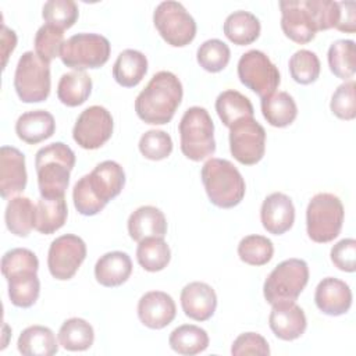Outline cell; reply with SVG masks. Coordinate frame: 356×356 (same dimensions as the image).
Listing matches in <instances>:
<instances>
[{"label": "cell", "instance_id": "obj_44", "mask_svg": "<svg viewBox=\"0 0 356 356\" xmlns=\"http://www.w3.org/2000/svg\"><path fill=\"white\" fill-rule=\"evenodd\" d=\"M138 146L145 159L159 161L167 159L171 154L172 139L165 131L150 129L140 136Z\"/></svg>", "mask_w": 356, "mask_h": 356}, {"label": "cell", "instance_id": "obj_37", "mask_svg": "<svg viewBox=\"0 0 356 356\" xmlns=\"http://www.w3.org/2000/svg\"><path fill=\"white\" fill-rule=\"evenodd\" d=\"M8 282V298L17 307L28 309L35 305L40 293V281L38 273L21 274L7 280Z\"/></svg>", "mask_w": 356, "mask_h": 356}, {"label": "cell", "instance_id": "obj_27", "mask_svg": "<svg viewBox=\"0 0 356 356\" xmlns=\"http://www.w3.org/2000/svg\"><path fill=\"white\" fill-rule=\"evenodd\" d=\"M68 207L65 197H40L35 204V229L50 235L58 231L67 221Z\"/></svg>", "mask_w": 356, "mask_h": 356}, {"label": "cell", "instance_id": "obj_38", "mask_svg": "<svg viewBox=\"0 0 356 356\" xmlns=\"http://www.w3.org/2000/svg\"><path fill=\"white\" fill-rule=\"evenodd\" d=\"M274 254L273 242L263 235H248L238 245L239 259L249 266H264Z\"/></svg>", "mask_w": 356, "mask_h": 356}, {"label": "cell", "instance_id": "obj_14", "mask_svg": "<svg viewBox=\"0 0 356 356\" xmlns=\"http://www.w3.org/2000/svg\"><path fill=\"white\" fill-rule=\"evenodd\" d=\"M281 29L286 38L299 44H306L318 32L316 15L310 0L280 1Z\"/></svg>", "mask_w": 356, "mask_h": 356}, {"label": "cell", "instance_id": "obj_17", "mask_svg": "<svg viewBox=\"0 0 356 356\" xmlns=\"http://www.w3.org/2000/svg\"><path fill=\"white\" fill-rule=\"evenodd\" d=\"M268 325L274 335L282 341H293L302 337L307 327L303 309L295 302L273 305L268 316Z\"/></svg>", "mask_w": 356, "mask_h": 356}, {"label": "cell", "instance_id": "obj_30", "mask_svg": "<svg viewBox=\"0 0 356 356\" xmlns=\"http://www.w3.org/2000/svg\"><path fill=\"white\" fill-rule=\"evenodd\" d=\"M216 111L227 128H231L242 118H250L254 115L252 102L245 95L234 89L224 90L217 96Z\"/></svg>", "mask_w": 356, "mask_h": 356}, {"label": "cell", "instance_id": "obj_3", "mask_svg": "<svg viewBox=\"0 0 356 356\" xmlns=\"http://www.w3.org/2000/svg\"><path fill=\"white\" fill-rule=\"evenodd\" d=\"M200 177L209 200L214 206L231 209L242 202L246 191L245 179L229 160H207L202 167Z\"/></svg>", "mask_w": 356, "mask_h": 356}, {"label": "cell", "instance_id": "obj_33", "mask_svg": "<svg viewBox=\"0 0 356 356\" xmlns=\"http://www.w3.org/2000/svg\"><path fill=\"white\" fill-rule=\"evenodd\" d=\"M93 327L83 318L71 317L65 320L58 330L60 345L70 352L86 350L93 345Z\"/></svg>", "mask_w": 356, "mask_h": 356}, {"label": "cell", "instance_id": "obj_41", "mask_svg": "<svg viewBox=\"0 0 356 356\" xmlns=\"http://www.w3.org/2000/svg\"><path fill=\"white\" fill-rule=\"evenodd\" d=\"M39 260L36 254L25 248L7 250L1 257V273L6 280L29 273H38Z\"/></svg>", "mask_w": 356, "mask_h": 356}, {"label": "cell", "instance_id": "obj_25", "mask_svg": "<svg viewBox=\"0 0 356 356\" xmlns=\"http://www.w3.org/2000/svg\"><path fill=\"white\" fill-rule=\"evenodd\" d=\"M147 72V58L146 56L134 49L122 50L114 65H113V78L115 82L124 88L136 86Z\"/></svg>", "mask_w": 356, "mask_h": 356}, {"label": "cell", "instance_id": "obj_48", "mask_svg": "<svg viewBox=\"0 0 356 356\" xmlns=\"http://www.w3.org/2000/svg\"><path fill=\"white\" fill-rule=\"evenodd\" d=\"M332 264L345 273H353L356 268V241L345 238L331 248L330 253Z\"/></svg>", "mask_w": 356, "mask_h": 356}, {"label": "cell", "instance_id": "obj_9", "mask_svg": "<svg viewBox=\"0 0 356 356\" xmlns=\"http://www.w3.org/2000/svg\"><path fill=\"white\" fill-rule=\"evenodd\" d=\"M153 22L160 36L174 47H184L196 36L193 17L181 3L174 0L161 1L156 7Z\"/></svg>", "mask_w": 356, "mask_h": 356}, {"label": "cell", "instance_id": "obj_7", "mask_svg": "<svg viewBox=\"0 0 356 356\" xmlns=\"http://www.w3.org/2000/svg\"><path fill=\"white\" fill-rule=\"evenodd\" d=\"M111 44L99 33H76L68 38L60 53L63 64L75 71L95 70L104 65L110 58Z\"/></svg>", "mask_w": 356, "mask_h": 356}, {"label": "cell", "instance_id": "obj_23", "mask_svg": "<svg viewBox=\"0 0 356 356\" xmlns=\"http://www.w3.org/2000/svg\"><path fill=\"white\" fill-rule=\"evenodd\" d=\"M132 273V260L125 252L114 250L104 253L95 264L96 281L107 288L120 286Z\"/></svg>", "mask_w": 356, "mask_h": 356}, {"label": "cell", "instance_id": "obj_32", "mask_svg": "<svg viewBox=\"0 0 356 356\" xmlns=\"http://www.w3.org/2000/svg\"><path fill=\"white\" fill-rule=\"evenodd\" d=\"M4 221L7 229L15 236L25 238L35 228V204L29 197H13L6 207Z\"/></svg>", "mask_w": 356, "mask_h": 356}, {"label": "cell", "instance_id": "obj_22", "mask_svg": "<svg viewBox=\"0 0 356 356\" xmlns=\"http://www.w3.org/2000/svg\"><path fill=\"white\" fill-rule=\"evenodd\" d=\"M128 234L135 242L146 238H164L167 220L164 213L154 206H140L128 218Z\"/></svg>", "mask_w": 356, "mask_h": 356}, {"label": "cell", "instance_id": "obj_50", "mask_svg": "<svg viewBox=\"0 0 356 356\" xmlns=\"http://www.w3.org/2000/svg\"><path fill=\"white\" fill-rule=\"evenodd\" d=\"M17 44V35L14 31L8 29L4 24L1 25V50H3V68H6L7 58L10 53L15 49Z\"/></svg>", "mask_w": 356, "mask_h": 356}, {"label": "cell", "instance_id": "obj_34", "mask_svg": "<svg viewBox=\"0 0 356 356\" xmlns=\"http://www.w3.org/2000/svg\"><path fill=\"white\" fill-rule=\"evenodd\" d=\"M170 348L179 353L186 356H193L197 353H202L209 346V335L207 332L193 324H184L177 327L168 338Z\"/></svg>", "mask_w": 356, "mask_h": 356}, {"label": "cell", "instance_id": "obj_20", "mask_svg": "<svg viewBox=\"0 0 356 356\" xmlns=\"http://www.w3.org/2000/svg\"><path fill=\"white\" fill-rule=\"evenodd\" d=\"M86 178L95 196L104 204L117 197L125 185L124 168L113 160L99 163Z\"/></svg>", "mask_w": 356, "mask_h": 356}, {"label": "cell", "instance_id": "obj_47", "mask_svg": "<svg viewBox=\"0 0 356 356\" xmlns=\"http://www.w3.org/2000/svg\"><path fill=\"white\" fill-rule=\"evenodd\" d=\"M231 353L234 356H243V355L268 356L270 346L263 335L257 332H243L238 335L232 342Z\"/></svg>", "mask_w": 356, "mask_h": 356}, {"label": "cell", "instance_id": "obj_6", "mask_svg": "<svg viewBox=\"0 0 356 356\" xmlns=\"http://www.w3.org/2000/svg\"><path fill=\"white\" fill-rule=\"evenodd\" d=\"M309 282V266L302 259L281 261L268 274L263 285V295L267 303L277 305L295 302Z\"/></svg>", "mask_w": 356, "mask_h": 356}, {"label": "cell", "instance_id": "obj_36", "mask_svg": "<svg viewBox=\"0 0 356 356\" xmlns=\"http://www.w3.org/2000/svg\"><path fill=\"white\" fill-rule=\"evenodd\" d=\"M136 260L149 273L161 271L171 260L170 246L164 238H146L136 248Z\"/></svg>", "mask_w": 356, "mask_h": 356}, {"label": "cell", "instance_id": "obj_29", "mask_svg": "<svg viewBox=\"0 0 356 356\" xmlns=\"http://www.w3.org/2000/svg\"><path fill=\"white\" fill-rule=\"evenodd\" d=\"M224 35L229 42L238 46L253 43L261 31L259 18L249 11H234L224 21Z\"/></svg>", "mask_w": 356, "mask_h": 356}, {"label": "cell", "instance_id": "obj_2", "mask_svg": "<svg viewBox=\"0 0 356 356\" xmlns=\"http://www.w3.org/2000/svg\"><path fill=\"white\" fill-rule=\"evenodd\" d=\"M74 165L75 153L63 142H54L39 149L35 156V168L40 197L64 196Z\"/></svg>", "mask_w": 356, "mask_h": 356}, {"label": "cell", "instance_id": "obj_35", "mask_svg": "<svg viewBox=\"0 0 356 356\" xmlns=\"http://www.w3.org/2000/svg\"><path fill=\"white\" fill-rule=\"evenodd\" d=\"M328 65L331 72L343 81H350L356 72L355 42L350 39H338L328 49Z\"/></svg>", "mask_w": 356, "mask_h": 356}, {"label": "cell", "instance_id": "obj_24", "mask_svg": "<svg viewBox=\"0 0 356 356\" xmlns=\"http://www.w3.org/2000/svg\"><path fill=\"white\" fill-rule=\"evenodd\" d=\"M56 131L54 117L46 110H32L21 114L15 122L17 136L28 143L36 145L53 136Z\"/></svg>", "mask_w": 356, "mask_h": 356}, {"label": "cell", "instance_id": "obj_13", "mask_svg": "<svg viewBox=\"0 0 356 356\" xmlns=\"http://www.w3.org/2000/svg\"><path fill=\"white\" fill-rule=\"evenodd\" d=\"M86 257V245L82 238L65 234L56 238L49 248L47 267L53 278L71 280Z\"/></svg>", "mask_w": 356, "mask_h": 356}, {"label": "cell", "instance_id": "obj_46", "mask_svg": "<svg viewBox=\"0 0 356 356\" xmlns=\"http://www.w3.org/2000/svg\"><path fill=\"white\" fill-rule=\"evenodd\" d=\"M72 200L76 211L82 216H95L106 207V204L100 202L89 188L86 175L79 178L74 185Z\"/></svg>", "mask_w": 356, "mask_h": 356}, {"label": "cell", "instance_id": "obj_18", "mask_svg": "<svg viewBox=\"0 0 356 356\" xmlns=\"http://www.w3.org/2000/svg\"><path fill=\"white\" fill-rule=\"evenodd\" d=\"M260 220L264 229L273 235H282L295 222V207L289 196L282 192L268 195L260 209Z\"/></svg>", "mask_w": 356, "mask_h": 356}, {"label": "cell", "instance_id": "obj_39", "mask_svg": "<svg viewBox=\"0 0 356 356\" xmlns=\"http://www.w3.org/2000/svg\"><path fill=\"white\" fill-rule=\"evenodd\" d=\"M288 67L292 79L300 85H309L316 82L321 70L317 54L306 49L295 51L289 58Z\"/></svg>", "mask_w": 356, "mask_h": 356}, {"label": "cell", "instance_id": "obj_43", "mask_svg": "<svg viewBox=\"0 0 356 356\" xmlns=\"http://www.w3.org/2000/svg\"><path fill=\"white\" fill-rule=\"evenodd\" d=\"M35 53L46 63L50 64V61L56 57H60L61 47L64 44V33L61 29L44 24L42 25L36 35H35Z\"/></svg>", "mask_w": 356, "mask_h": 356}, {"label": "cell", "instance_id": "obj_26", "mask_svg": "<svg viewBox=\"0 0 356 356\" xmlns=\"http://www.w3.org/2000/svg\"><path fill=\"white\" fill-rule=\"evenodd\" d=\"M261 114L275 128L291 125L298 115V106L288 92H274L261 99Z\"/></svg>", "mask_w": 356, "mask_h": 356}, {"label": "cell", "instance_id": "obj_45", "mask_svg": "<svg viewBox=\"0 0 356 356\" xmlns=\"http://www.w3.org/2000/svg\"><path fill=\"white\" fill-rule=\"evenodd\" d=\"M355 88L356 83L353 79H350L335 89L330 102V108L335 117L346 121H350L356 117Z\"/></svg>", "mask_w": 356, "mask_h": 356}, {"label": "cell", "instance_id": "obj_42", "mask_svg": "<svg viewBox=\"0 0 356 356\" xmlns=\"http://www.w3.org/2000/svg\"><path fill=\"white\" fill-rule=\"evenodd\" d=\"M78 15V6L72 0H49L42 10V17L46 24L61 31L70 29L76 22Z\"/></svg>", "mask_w": 356, "mask_h": 356}, {"label": "cell", "instance_id": "obj_16", "mask_svg": "<svg viewBox=\"0 0 356 356\" xmlns=\"http://www.w3.org/2000/svg\"><path fill=\"white\" fill-rule=\"evenodd\" d=\"M175 314L174 299L163 291L146 292L138 302V317L147 328L161 330L172 323Z\"/></svg>", "mask_w": 356, "mask_h": 356}, {"label": "cell", "instance_id": "obj_1", "mask_svg": "<svg viewBox=\"0 0 356 356\" xmlns=\"http://www.w3.org/2000/svg\"><path fill=\"white\" fill-rule=\"evenodd\" d=\"M184 96L182 83L170 71H159L135 99L136 115L146 124L164 125L170 122Z\"/></svg>", "mask_w": 356, "mask_h": 356}, {"label": "cell", "instance_id": "obj_12", "mask_svg": "<svg viewBox=\"0 0 356 356\" xmlns=\"http://www.w3.org/2000/svg\"><path fill=\"white\" fill-rule=\"evenodd\" d=\"M113 129L111 113L103 106H90L78 115L72 128V138L82 149L95 150L111 138Z\"/></svg>", "mask_w": 356, "mask_h": 356}, {"label": "cell", "instance_id": "obj_40", "mask_svg": "<svg viewBox=\"0 0 356 356\" xmlns=\"http://www.w3.org/2000/svg\"><path fill=\"white\" fill-rule=\"evenodd\" d=\"M196 58L199 65L207 72L222 71L231 58V50L227 43L220 39H209L203 42L197 51Z\"/></svg>", "mask_w": 356, "mask_h": 356}, {"label": "cell", "instance_id": "obj_21", "mask_svg": "<svg viewBox=\"0 0 356 356\" xmlns=\"http://www.w3.org/2000/svg\"><path fill=\"white\" fill-rule=\"evenodd\" d=\"M181 306L186 317L206 321L217 309L216 291L206 282H189L181 291Z\"/></svg>", "mask_w": 356, "mask_h": 356}, {"label": "cell", "instance_id": "obj_8", "mask_svg": "<svg viewBox=\"0 0 356 356\" xmlns=\"http://www.w3.org/2000/svg\"><path fill=\"white\" fill-rule=\"evenodd\" d=\"M50 64L36 53L25 51L17 64L14 89L24 103H40L50 95Z\"/></svg>", "mask_w": 356, "mask_h": 356}, {"label": "cell", "instance_id": "obj_28", "mask_svg": "<svg viewBox=\"0 0 356 356\" xmlns=\"http://www.w3.org/2000/svg\"><path fill=\"white\" fill-rule=\"evenodd\" d=\"M17 348L25 356H51L58 350L56 335L44 325L26 327L18 337Z\"/></svg>", "mask_w": 356, "mask_h": 356}, {"label": "cell", "instance_id": "obj_4", "mask_svg": "<svg viewBox=\"0 0 356 356\" xmlns=\"http://www.w3.org/2000/svg\"><path fill=\"white\" fill-rule=\"evenodd\" d=\"M181 152L192 161H202L216 152L214 124L203 107H189L179 121Z\"/></svg>", "mask_w": 356, "mask_h": 356}, {"label": "cell", "instance_id": "obj_31", "mask_svg": "<svg viewBox=\"0 0 356 356\" xmlns=\"http://www.w3.org/2000/svg\"><path fill=\"white\" fill-rule=\"evenodd\" d=\"M92 85V78L85 71L63 74L57 85V97L68 107L81 106L89 99Z\"/></svg>", "mask_w": 356, "mask_h": 356}, {"label": "cell", "instance_id": "obj_10", "mask_svg": "<svg viewBox=\"0 0 356 356\" xmlns=\"http://www.w3.org/2000/svg\"><path fill=\"white\" fill-rule=\"evenodd\" d=\"M238 78L242 85L260 96L271 95L280 86L281 75L277 65L260 50L243 53L238 61Z\"/></svg>", "mask_w": 356, "mask_h": 356}, {"label": "cell", "instance_id": "obj_5", "mask_svg": "<svg viewBox=\"0 0 356 356\" xmlns=\"http://www.w3.org/2000/svg\"><path fill=\"white\" fill-rule=\"evenodd\" d=\"M345 210L341 199L334 193L321 192L314 195L306 209V231L317 243L334 241L343 224Z\"/></svg>", "mask_w": 356, "mask_h": 356}, {"label": "cell", "instance_id": "obj_11", "mask_svg": "<svg viewBox=\"0 0 356 356\" xmlns=\"http://www.w3.org/2000/svg\"><path fill=\"white\" fill-rule=\"evenodd\" d=\"M229 150L243 165L259 163L266 152V131L253 117L242 118L229 128Z\"/></svg>", "mask_w": 356, "mask_h": 356}, {"label": "cell", "instance_id": "obj_15", "mask_svg": "<svg viewBox=\"0 0 356 356\" xmlns=\"http://www.w3.org/2000/svg\"><path fill=\"white\" fill-rule=\"evenodd\" d=\"M28 181L25 156L13 146H1L0 149V195L8 199L21 193Z\"/></svg>", "mask_w": 356, "mask_h": 356}, {"label": "cell", "instance_id": "obj_49", "mask_svg": "<svg viewBox=\"0 0 356 356\" xmlns=\"http://www.w3.org/2000/svg\"><path fill=\"white\" fill-rule=\"evenodd\" d=\"M339 3V24L335 29L346 33L356 31V3L355 1H338Z\"/></svg>", "mask_w": 356, "mask_h": 356}, {"label": "cell", "instance_id": "obj_19", "mask_svg": "<svg viewBox=\"0 0 356 356\" xmlns=\"http://www.w3.org/2000/svg\"><path fill=\"white\" fill-rule=\"evenodd\" d=\"M317 309L327 316H342L352 306V291L349 285L334 277L323 278L314 292Z\"/></svg>", "mask_w": 356, "mask_h": 356}]
</instances>
